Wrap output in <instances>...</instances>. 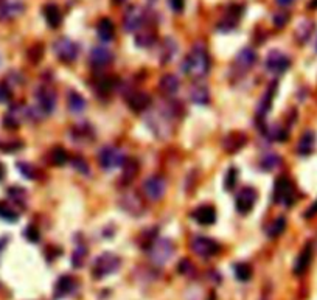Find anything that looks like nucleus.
I'll use <instances>...</instances> for the list:
<instances>
[{
  "label": "nucleus",
  "mask_w": 317,
  "mask_h": 300,
  "mask_svg": "<svg viewBox=\"0 0 317 300\" xmlns=\"http://www.w3.org/2000/svg\"><path fill=\"white\" fill-rule=\"evenodd\" d=\"M182 69L191 78H196V80L204 78L210 69V59H208V53L205 47L201 44L193 45L182 64Z\"/></svg>",
  "instance_id": "obj_1"
},
{
  "label": "nucleus",
  "mask_w": 317,
  "mask_h": 300,
  "mask_svg": "<svg viewBox=\"0 0 317 300\" xmlns=\"http://www.w3.org/2000/svg\"><path fill=\"white\" fill-rule=\"evenodd\" d=\"M173 111H166V109H151L145 117V123L148 124L150 129L154 132L156 137L159 139H166L169 134L173 132L171 128V121H173Z\"/></svg>",
  "instance_id": "obj_2"
},
{
  "label": "nucleus",
  "mask_w": 317,
  "mask_h": 300,
  "mask_svg": "<svg viewBox=\"0 0 317 300\" xmlns=\"http://www.w3.org/2000/svg\"><path fill=\"white\" fill-rule=\"evenodd\" d=\"M148 254L156 266H163L174 255V244L168 238H156L148 247Z\"/></svg>",
  "instance_id": "obj_3"
},
{
  "label": "nucleus",
  "mask_w": 317,
  "mask_h": 300,
  "mask_svg": "<svg viewBox=\"0 0 317 300\" xmlns=\"http://www.w3.org/2000/svg\"><path fill=\"white\" fill-rule=\"evenodd\" d=\"M121 261L120 258L112 254V252H104L101 255H98L95 258L93 261V266H92V276L95 279H104L108 276H112V274H115L120 268Z\"/></svg>",
  "instance_id": "obj_4"
},
{
  "label": "nucleus",
  "mask_w": 317,
  "mask_h": 300,
  "mask_svg": "<svg viewBox=\"0 0 317 300\" xmlns=\"http://www.w3.org/2000/svg\"><path fill=\"white\" fill-rule=\"evenodd\" d=\"M36 109L44 115H50L56 108V92L50 84H41L34 90Z\"/></svg>",
  "instance_id": "obj_5"
},
{
  "label": "nucleus",
  "mask_w": 317,
  "mask_h": 300,
  "mask_svg": "<svg viewBox=\"0 0 317 300\" xmlns=\"http://www.w3.org/2000/svg\"><path fill=\"white\" fill-rule=\"evenodd\" d=\"M53 52H55L56 58L61 59L62 62H73L80 55V47L72 39L59 38L53 44Z\"/></svg>",
  "instance_id": "obj_6"
},
{
  "label": "nucleus",
  "mask_w": 317,
  "mask_h": 300,
  "mask_svg": "<svg viewBox=\"0 0 317 300\" xmlns=\"http://www.w3.org/2000/svg\"><path fill=\"white\" fill-rule=\"evenodd\" d=\"M148 22H150L148 13L142 10L140 7H131L125 14L123 25L128 33H137L145 27V23H148Z\"/></svg>",
  "instance_id": "obj_7"
},
{
  "label": "nucleus",
  "mask_w": 317,
  "mask_h": 300,
  "mask_svg": "<svg viewBox=\"0 0 317 300\" xmlns=\"http://www.w3.org/2000/svg\"><path fill=\"white\" fill-rule=\"evenodd\" d=\"M274 199L275 203L283 204V206H291L296 199V188L292 185V182L281 176L275 181V187H274Z\"/></svg>",
  "instance_id": "obj_8"
},
{
  "label": "nucleus",
  "mask_w": 317,
  "mask_h": 300,
  "mask_svg": "<svg viewBox=\"0 0 317 300\" xmlns=\"http://www.w3.org/2000/svg\"><path fill=\"white\" fill-rule=\"evenodd\" d=\"M98 159H100V165L106 171L118 168V166H123L125 162H126V157H125L123 151L118 149V148H114V146H104L100 151Z\"/></svg>",
  "instance_id": "obj_9"
},
{
  "label": "nucleus",
  "mask_w": 317,
  "mask_h": 300,
  "mask_svg": "<svg viewBox=\"0 0 317 300\" xmlns=\"http://www.w3.org/2000/svg\"><path fill=\"white\" fill-rule=\"evenodd\" d=\"M289 65H291V59L285 53L278 52V50H272V52L267 53L264 61V69L271 75L285 73L289 69Z\"/></svg>",
  "instance_id": "obj_10"
},
{
  "label": "nucleus",
  "mask_w": 317,
  "mask_h": 300,
  "mask_svg": "<svg viewBox=\"0 0 317 300\" xmlns=\"http://www.w3.org/2000/svg\"><path fill=\"white\" fill-rule=\"evenodd\" d=\"M143 193L150 201H160L166 193V181L162 176H151L145 179Z\"/></svg>",
  "instance_id": "obj_11"
},
{
  "label": "nucleus",
  "mask_w": 317,
  "mask_h": 300,
  "mask_svg": "<svg viewBox=\"0 0 317 300\" xmlns=\"http://www.w3.org/2000/svg\"><path fill=\"white\" fill-rule=\"evenodd\" d=\"M191 251L199 255V257H213L219 251H221V246H219L215 240L207 238V237H196L191 241Z\"/></svg>",
  "instance_id": "obj_12"
},
{
  "label": "nucleus",
  "mask_w": 317,
  "mask_h": 300,
  "mask_svg": "<svg viewBox=\"0 0 317 300\" xmlns=\"http://www.w3.org/2000/svg\"><path fill=\"white\" fill-rule=\"evenodd\" d=\"M257 197H258L257 190L252 188V187H244L242 190H239V193L235 197V207H236V210L241 215L249 213L254 209L255 203H257Z\"/></svg>",
  "instance_id": "obj_13"
},
{
  "label": "nucleus",
  "mask_w": 317,
  "mask_h": 300,
  "mask_svg": "<svg viewBox=\"0 0 317 300\" xmlns=\"http://www.w3.org/2000/svg\"><path fill=\"white\" fill-rule=\"evenodd\" d=\"M255 62H257V53L251 47H244L242 50H239V53L235 58V69L239 73H248Z\"/></svg>",
  "instance_id": "obj_14"
},
{
  "label": "nucleus",
  "mask_w": 317,
  "mask_h": 300,
  "mask_svg": "<svg viewBox=\"0 0 317 300\" xmlns=\"http://www.w3.org/2000/svg\"><path fill=\"white\" fill-rule=\"evenodd\" d=\"M120 206L125 212H128L129 215H134V216H138L143 213V203L142 199L132 193V191H128V193H123L120 197Z\"/></svg>",
  "instance_id": "obj_15"
},
{
  "label": "nucleus",
  "mask_w": 317,
  "mask_h": 300,
  "mask_svg": "<svg viewBox=\"0 0 317 300\" xmlns=\"http://www.w3.org/2000/svg\"><path fill=\"white\" fill-rule=\"evenodd\" d=\"M23 118H28V108L22 106V105H14L4 117V124L10 129H16L20 126Z\"/></svg>",
  "instance_id": "obj_16"
},
{
  "label": "nucleus",
  "mask_w": 317,
  "mask_h": 300,
  "mask_svg": "<svg viewBox=\"0 0 317 300\" xmlns=\"http://www.w3.org/2000/svg\"><path fill=\"white\" fill-rule=\"evenodd\" d=\"M89 59H90V64L95 65V67H104V65H108V64L112 62L114 55H112V52H111L108 47L98 45V47H93L92 48Z\"/></svg>",
  "instance_id": "obj_17"
},
{
  "label": "nucleus",
  "mask_w": 317,
  "mask_h": 300,
  "mask_svg": "<svg viewBox=\"0 0 317 300\" xmlns=\"http://www.w3.org/2000/svg\"><path fill=\"white\" fill-rule=\"evenodd\" d=\"M77 288H78V283L75 279L70 276H62L55 285V298H64L75 292Z\"/></svg>",
  "instance_id": "obj_18"
},
{
  "label": "nucleus",
  "mask_w": 317,
  "mask_h": 300,
  "mask_svg": "<svg viewBox=\"0 0 317 300\" xmlns=\"http://www.w3.org/2000/svg\"><path fill=\"white\" fill-rule=\"evenodd\" d=\"M23 13V4L20 0H8L0 5V20H11Z\"/></svg>",
  "instance_id": "obj_19"
},
{
  "label": "nucleus",
  "mask_w": 317,
  "mask_h": 300,
  "mask_svg": "<svg viewBox=\"0 0 317 300\" xmlns=\"http://www.w3.org/2000/svg\"><path fill=\"white\" fill-rule=\"evenodd\" d=\"M241 13H242V8L241 7H236V5L232 7L227 11V14L224 16V19L219 22L218 28L221 30V31H230V30H233L236 25H238V22H239Z\"/></svg>",
  "instance_id": "obj_20"
},
{
  "label": "nucleus",
  "mask_w": 317,
  "mask_h": 300,
  "mask_svg": "<svg viewBox=\"0 0 317 300\" xmlns=\"http://www.w3.org/2000/svg\"><path fill=\"white\" fill-rule=\"evenodd\" d=\"M275 90H277V84H272L269 89H267V90L263 93V96H261V99H260V103H258V106H257V115H258L260 118H264V117L267 115V112L271 111L272 102H274V96H275Z\"/></svg>",
  "instance_id": "obj_21"
},
{
  "label": "nucleus",
  "mask_w": 317,
  "mask_h": 300,
  "mask_svg": "<svg viewBox=\"0 0 317 300\" xmlns=\"http://www.w3.org/2000/svg\"><path fill=\"white\" fill-rule=\"evenodd\" d=\"M128 105L135 112L146 111L151 105V96L148 93H145V92H134L132 95L128 96Z\"/></svg>",
  "instance_id": "obj_22"
},
{
  "label": "nucleus",
  "mask_w": 317,
  "mask_h": 300,
  "mask_svg": "<svg viewBox=\"0 0 317 300\" xmlns=\"http://www.w3.org/2000/svg\"><path fill=\"white\" fill-rule=\"evenodd\" d=\"M193 218L201 226H212L216 221V210L212 206H201L193 212Z\"/></svg>",
  "instance_id": "obj_23"
},
{
  "label": "nucleus",
  "mask_w": 317,
  "mask_h": 300,
  "mask_svg": "<svg viewBox=\"0 0 317 300\" xmlns=\"http://www.w3.org/2000/svg\"><path fill=\"white\" fill-rule=\"evenodd\" d=\"M159 89L163 95L166 96H173L179 90V80L176 75H165L159 81Z\"/></svg>",
  "instance_id": "obj_24"
},
{
  "label": "nucleus",
  "mask_w": 317,
  "mask_h": 300,
  "mask_svg": "<svg viewBox=\"0 0 317 300\" xmlns=\"http://www.w3.org/2000/svg\"><path fill=\"white\" fill-rule=\"evenodd\" d=\"M96 33L103 42H111L115 38V25L111 19L104 17L96 25Z\"/></svg>",
  "instance_id": "obj_25"
},
{
  "label": "nucleus",
  "mask_w": 317,
  "mask_h": 300,
  "mask_svg": "<svg viewBox=\"0 0 317 300\" xmlns=\"http://www.w3.org/2000/svg\"><path fill=\"white\" fill-rule=\"evenodd\" d=\"M311 257H312V249H311V246H306L299 254V257L296 258V263H294L296 276H302V274H305V271L308 269V266L311 263Z\"/></svg>",
  "instance_id": "obj_26"
},
{
  "label": "nucleus",
  "mask_w": 317,
  "mask_h": 300,
  "mask_svg": "<svg viewBox=\"0 0 317 300\" xmlns=\"http://www.w3.org/2000/svg\"><path fill=\"white\" fill-rule=\"evenodd\" d=\"M176 52H178V44L174 42V39L171 38H166L160 47V61L162 64H168L171 62L176 56Z\"/></svg>",
  "instance_id": "obj_27"
},
{
  "label": "nucleus",
  "mask_w": 317,
  "mask_h": 300,
  "mask_svg": "<svg viewBox=\"0 0 317 300\" xmlns=\"http://www.w3.org/2000/svg\"><path fill=\"white\" fill-rule=\"evenodd\" d=\"M190 99L194 105H207L210 99V92L204 84H193L190 89Z\"/></svg>",
  "instance_id": "obj_28"
},
{
  "label": "nucleus",
  "mask_w": 317,
  "mask_h": 300,
  "mask_svg": "<svg viewBox=\"0 0 317 300\" xmlns=\"http://www.w3.org/2000/svg\"><path fill=\"white\" fill-rule=\"evenodd\" d=\"M44 17H45L47 23L50 25L52 28H58L59 25H61V22H62L61 10L56 5H53V4L44 7Z\"/></svg>",
  "instance_id": "obj_29"
},
{
  "label": "nucleus",
  "mask_w": 317,
  "mask_h": 300,
  "mask_svg": "<svg viewBox=\"0 0 317 300\" xmlns=\"http://www.w3.org/2000/svg\"><path fill=\"white\" fill-rule=\"evenodd\" d=\"M86 99L78 92H70L67 98V108L72 114H81L86 109Z\"/></svg>",
  "instance_id": "obj_30"
},
{
  "label": "nucleus",
  "mask_w": 317,
  "mask_h": 300,
  "mask_svg": "<svg viewBox=\"0 0 317 300\" xmlns=\"http://www.w3.org/2000/svg\"><path fill=\"white\" fill-rule=\"evenodd\" d=\"M246 137L242 136L241 132H232L226 140H224V146H226V149L229 153H235V151H238L239 148H242V145L246 143Z\"/></svg>",
  "instance_id": "obj_31"
},
{
  "label": "nucleus",
  "mask_w": 317,
  "mask_h": 300,
  "mask_svg": "<svg viewBox=\"0 0 317 300\" xmlns=\"http://www.w3.org/2000/svg\"><path fill=\"white\" fill-rule=\"evenodd\" d=\"M314 134L312 132H305L299 142V146H297V151L299 154L302 156H308L312 153V149H314Z\"/></svg>",
  "instance_id": "obj_32"
},
{
  "label": "nucleus",
  "mask_w": 317,
  "mask_h": 300,
  "mask_svg": "<svg viewBox=\"0 0 317 300\" xmlns=\"http://www.w3.org/2000/svg\"><path fill=\"white\" fill-rule=\"evenodd\" d=\"M233 272L239 282H249L252 279V266L249 263H236L233 266Z\"/></svg>",
  "instance_id": "obj_33"
},
{
  "label": "nucleus",
  "mask_w": 317,
  "mask_h": 300,
  "mask_svg": "<svg viewBox=\"0 0 317 300\" xmlns=\"http://www.w3.org/2000/svg\"><path fill=\"white\" fill-rule=\"evenodd\" d=\"M285 229H286V218L278 216L269 226V229H267V237H269V238H277V237H280L285 232Z\"/></svg>",
  "instance_id": "obj_34"
},
{
  "label": "nucleus",
  "mask_w": 317,
  "mask_h": 300,
  "mask_svg": "<svg viewBox=\"0 0 317 300\" xmlns=\"http://www.w3.org/2000/svg\"><path fill=\"white\" fill-rule=\"evenodd\" d=\"M0 219H4L7 222H16L19 219V213L10 204L0 201Z\"/></svg>",
  "instance_id": "obj_35"
},
{
  "label": "nucleus",
  "mask_w": 317,
  "mask_h": 300,
  "mask_svg": "<svg viewBox=\"0 0 317 300\" xmlns=\"http://www.w3.org/2000/svg\"><path fill=\"white\" fill-rule=\"evenodd\" d=\"M278 163H280V156L275 154V153H267V154H264V156L260 159V166H261L264 171H271V170H274Z\"/></svg>",
  "instance_id": "obj_36"
},
{
  "label": "nucleus",
  "mask_w": 317,
  "mask_h": 300,
  "mask_svg": "<svg viewBox=\"0 0 317 300\" xmlns=\"http://www.w3.org/2000/svg\"><path fill=\"white\" fill-rule=\"evenodd\" d=\"M67 160H68V156H67V151L62 146H56L50 151V162L53 165L59 166V165H64Z\"/></svg>",
  "instance_id": "obj_37"
},
{
  "label": "nucleus",
  "mask_w": 317,
  "mask_h": 300,
  "mask_svg": "<svg viewBox=\"0 0 317 300\" xmlns=\"http://www.w3.org/2000/svg\"><path fill=\"white\" fill-rule=\"evenodd\" d=\"M135 42H137L138 47H143V48L151 47V45L156 42V35H154V31H151V30H148V31H142V33H138V35L135 36Z\"/></svg>",
  "instance_id": "obj_38"
},
{
  "label": "nucleus",
  "mask_w": 317,
  "mask_h": 300,
  "mask_svg": "<svg viewBox=\"0 0 317 300\" xmlns=\"http://www.w3.org/2000/svg\"><path fill=\"white\" fill-rule=\"evenodd\" d=\"M8 196L13 199L16 204H25V199H27V191L23 188H19V187H11L8 190Z\"/></svg>",
  "instance_id": "obj_39"
},
{
  "label": "nucleus",
  "mask_w": 317,
  "mask_h": 300,
  "mask_svg": "<svg viewBox=\"0 0 317 300\" xmlns=\"http://www.w3.org/2000/svg\"><path fill=\"white\" fill-rule=\"evenodd\" d=\"M123 179L126 181V182H131L134 178H135V174H137V163L134 162V160H129V159H126V162H125V165H123Z\"/></svg>",
  "instance_id": "obj_40"
},
{
  "label": "nucleus",
  "mask_w": 317,
  "mask_h": 300,
  "mask_svg": "<svg viewBox=\"0 0 317 300\" xmlns=\"http://www.w3.org/2000/svg\"><path fill=\"white\" fill-rule=\"evenodd\" d=\"M86 254H87L86 247H84V246H78V247L75 249V252H73V255H72V264L75 266V268H80V266L84 263Z\"/></svg>",
  "instance_id": "obj_41"
},
{
  "label": "nucleus",
  "mask_w": 317,
  "mask_h": 300,
  "mask_svg": "<svg viewBox=\"0 0 317 300\" xmlns=\"http://www.w3.org/2000/svg\"><path fill=\"white\" fill-rule=\"evenodd\" d=\"M17 168H19L22 176H25L27 179H34L36 178V170H34V166H31V165H28L25 162H19L17 163Z\"/></svg>",
  "instance_id": "obj_42"
},
{
  "label": "nucleus",
  "mask_w": 317,
  "mask_h": 300,
  "mask_svg": "<svg viewBox=\"0 0 317 300\" xmlns=\"http://www.w3.org/2000/svg\"><path fill=\"white\" fill-rule=\"evenodd\" d=\"M236 179H238V171H236V168H230L227 171V174H226V179H224L226 190H232L236 185Z\"/></svg>",
  "instance_id": "obj_43"
},
{
  "label": "nucleus",
  "mask_w": 317,
  "mask_h": 300,
  "mask_svg": "<svg viewBox=\"0 0 317 300\" xmlns=\"http://www.w3.org/2000/svg\"><path fill=\"white\" fill-rule=\"evenodd\" d=\"M72 165H73V168H75L77 171H80L81 174H89V171H90L87 162H86L84 159H81V157L72 159Z\"/></svg>",
  "instance_id": "obj_44"
},
{
  "label": "nucleus",
  "mask_w": 317,
  "mask_h": 300,
  "mask_svg": "<svg viewBox=\"0 0 317 300\" xmlns=\"http://www.w3.org/2000/svg\"><path fill=\"white\" fill-rule=\"evenodd\" d=\"M114 86H115V80L106 77V78L100 80V83H98V90H100L101 93H109V92L114 89Z\"/></svg>",
  "instance_id": "obj_45"
},
{
  "label": "nucleus",
  "mask_w": 317,
  "mask_h": 300,
  "mask_svg": "<svg viewBox=\"0 0 317 300\" xmlns=\"http://www.w3.org/2000/svg\"><path fill=\"white\" fill-rule=\"evenodd\" d=\"M13 90L10 87V84L7 83H0V103H7L11 99Z\"/></svg>",
  "instance_id": "obj_46"
},
{
  "label": "nucleus",
  "mask_w": 317,
  "mask_h": 300,
  "mask_svg": "<svg viewBox=\"0 0 317 300\" xmlns=\"http://www.w3.org/2000/svg\"><path fill=\"white\" fill-rule=\"evenodd\" d=\"M288 20H289V14L285 13V11L277 13V14L274 16V25H275L277 28H283L285 25L288 23Z\"/></svg>",
  "instance_id": "obj_47"
},
{
  "label": "nucleus",
  "mask_w": 317,
  "mask_h": 300,
  "mask_svg": "<svg viewBox=\"0 0 317 300\" xmlns=\"http://www.w3.org/2000/svg\"><path fill=\"white\" fill-rule=\"evenodd\" d=\"M25 238L28 240V241H31V243H38L39 241V232H38V229L34 227V226H30V227H27L25 229Z\"/></svg>",
  "instance_id": "obj_48"
},
{
  "label": "nucleus",
  "mask_w": 317,
  "mask_h": 300,
  "mask_svg": "<svg viewBox=\"0 0 317 300\" xmlns=\"http://www.w3.org/2000/svg\"><path fill=\"white\" fill-rule=\"evenodd\" d=\"M168 5L174 13H182L185 7V0H168Z\"/></svg>",
  "instance_id": "obj_49"
},
{
  "label": "nucleus",
  "mask_w": 317,
  "mask_h": 300,
  "mask_svg": "<svg viewBox=\"0 0 317 300\" xmlns=\"http://www.w3.org/2000/svg\"><path fill=\"white\" fill-rule=\"evenodd\" d=\"M314 215H317V201L309 207V210L305 213V218H312Z\"/></svg>",
  "instance_id": "obj_50"
},
{
  "label": "nucleus",
  "mask_w": 317,
  "mask_h": 300,
  "mask_svg": "<svg viewBox=\"0 0 317 300\" xmlns=\"http://www.w3.org/2000/svg\"><path fill=\"white\" fill-rule=\"evenodd\" d=\"M187 268H191L190 261H187V260L181 261V264H179V271H181V272H184V274H187V272H188V271H187Z\"/></svg>",
  "instance_id": "obj_51"
},
{
  "label": "nucleus",
  "mask_w": 317,
  "mask_h": 300,
  "mask_svg": "<svg viewBox=\"0 0 317 300\" xmlns=\"http://www.w3.org/2000/svg\"><path fill=\"white\" fill-rule=\"evenodd\" d=\"M275 2H277L280 7H288V5H291L292 2H294V0H275Z\"/></svg>",
  "instance_id": "obj_52"
},
{
  "label": "nucleus",
  "mask_w": 317,
  "mask_h": 300,
  "mask_svg": "<svg viewBox=\"0 0 317 300\" xmlns=\"http://www.w3.org/2000/svg\"><path fill=\"white\" fill-rule=\"evenodd\" d=\"M5 166L2 165V163H0V181H4V178H5Z\"/></svg>",
  "instance_id": "obj_53"
},
{
  "label": "nucleus",
  "mask_w": 317,
  "mask_h": 300,
  "mask_svg": "<svg viewBox=\"0 0 317 300\" xmlns=\"http://www.w3.org/2000/svg\"><path fill=\"white\" fill-rule=\"evenodd\" d=\"M5 243H7V238H2V240H0V254H2V251L5 249Z\"/></svg>",
  "instance_id": "obj_54"
},
{
  "label": "nucleus",
  "mask_w": 317,
  "mask_h": 300,
  "mask_svg": "<svg viewBox=\"0 0 317 300\" xmlns=\"http://www.w3.org/2000/svg\"><path fill=\"white\" fill-rule=\"evenodd\" d=\"M309 7L311 8H317V0H312V2L309 4Z\"/></svg>",
  "instance_id": "obj_55"
},
{
  "label": "nucleus",
  "mask_w": 317,
  "mask_h": 300,
  "mask_svg": "<svg viewBox=\"0 0 317 300\" xmlns=\"http://www.w3.org/2000/svg\"><path fill=\"white\" fill-rule=\"evenodd\" d=\"M115 4H123V2H126V0H114Z\"/></svg>",
  "instance_id": "obj_56"
},
{
  "label": "nucleus",
  "mask_w": 317,
  "mask_h": 300,
  "mask_svg": "<svg viewBox=\"0 0 317 300\" xmlns=\"http://www.w3.org/2000/svg\"><path fill=\"white\" fill-rule=\"evenodd\" d=\"M261 300H267V295H263V297H261Z\"/></svg>",
  "instance_id": "obj_57"
},
{
  "label": "nucleus",
  "mask_w": 317,
  "mask_h": 300,
  "mask_svg": "<svg viewBox=\"0 0 317 300\" xmlns=\"http://www.w3.org/2000/svg\"><path fill=\"white\" fill-rule=\"evenodd\" d=\"M151 2H154V0H151Z\"/></svg>",
  "instance_id": "obj_58"
}]
</instances>
